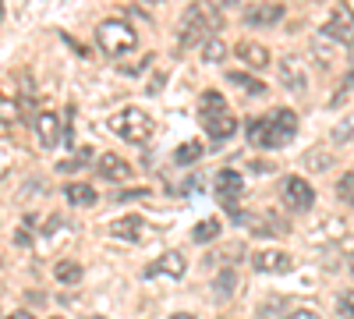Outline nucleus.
Returning <instances> with one entry per match:
<instances>
[{"mask_svg":"<svg viewBox=\"0 0 354 319\" xmlns=\"http://www.w3.org/2000/svg\"><path fill=\"white\" fill-rule=\"evenodd\" d=\"M298 135V118L294 110H273L266 118H252L248 121V142L259 149H280Z\"/></svg>","mask_w":354,"mask_h":319,"instance_id":"1","label":"nucleus"},{"mask_svg":"<svg viewBox=\"0 0 354 319\" xmlns=\"http://www.w3.org/2000/svg\"><path fill=\"white\" fill-rule=\"evenodd\" d=\"M283 319H322L315 309H294L290 316H283Z\"/></svg>","mask_w":354,"mask_h":319,"instance_id":"27","label":"nucleus"},{"mask_svg":"<svg viewBox=\"0 0 354 319\" xmlns=\"http://www.w3.org/2000/svg\"><path fill=\"white\" fill-rule=\"evenodd\" d=\"M227 82H230V85H241L245 93H255V96H262V93H266V85H262L259 78L245 75V71H230V75H227Z\"/></svg>","mask_w":354,"mask_h":319,"instance_id":"20","label":"nucleus"},{"mask_svg":"<svg viewBox=\"0 0 354 319\" xmlns=\"http://www.w3.org/2000/svg\"><path fill=\"white\" fill-rule=\"evenodd\" d=\"M36 131H39V142H43L46 149H57V146H61V138H64L61 118H57V113H50V110H43L39 118H36Z\"/></svg>","mask_w":354,"mask_h":319,"instance_id":"11","label":"nucleus"},{"mask_svg":"<svg viewBox=\"0 0 354 319\" xmlns=\"http://www.w3.org/2000/svg\"><path fill=\"white\" fill-rule=\"evenodd\" d=\"M351 273H354V252H351Z\"/></svg>","mask_w":354,"mask_h":319,"instance_id":"31","label":"nucleus"},{"mask_svg":"<svg viewBox=\"0 0 354 319\" xmlns=\"http://www.w3.org/2000/svg\"><path fill=\"white\" fill-rule=\"evenodd\" d=\"M227 57V46L220 43V39H205V46H202V61H209V64H220Z\"/></svg>","mask_w":354,"mask_h":319,"instance_id":"23","label":"nucleus"},{"mask_svg":"<svg viewBox=\"0 0 354 319\" xmlns=\"http://www.w3.org/2000/svg\"><path fill=\"white\" fill-rule=\"evenodd\" d=\"M53 319H61V316H53Z\"/></svg>","mask_w":354,"mask_h":319,"instance_id":"33","label":"nucleus"},{"mask_svg":"<svg viewBox=\"0 0 354 319\" xmlns=\"http://www.w3.org/2000/svg\"><path fill=\"white\" fill-rule=\"evenodd\" d=\"M337 195L347 202V206L354 210V170H347V174H340V181H337Z\"/></svg>","mask_w":354,"mask_h":319,"instance_id":"24","label":"nucleus"},{"mask_svg":"<svg viewBox=\"0 0 354 319\" xmlns=\"http://www.w3.org/2000/svg\"><path fill=\"white\" fill-rule=\"evenodd\" d=\"M142 230H145V220L142 217H124V220H113L110 224V235L113 238H128V241H142Z\"/></svg>","mask_w":354,"mask_h":319,"instance_id":"15","label":"nucleus"},{"mask_svg":"<svg viewBox=\"0 0 354 319\" xmlns=\"http://www.w3.org/2000/svg\"><path fill=\"white\" fill-rule=\"evenodd\" d=\"M64 199L71 206H96V188L93 185H82V181H71L64 188Z\"/></svg>","mask_w":354,"mask_h":319,"instance_id":"16","label":"nucleus"},{"mask_svg":"<svg viewBox=\"0 0 354 319\" xmlns=\"http://www.w3.org/2000/svg\"><path fill=\"white\" fill-rule=\"evenodd\" d=\"M238 57H241L248 68H255V71H262L266 64H270V50H266L262 43H252V39L238 43Z\"/></svg>","mask_w":354,"mask_h":319,"instance_id":"14","label":"nucleus"},{"mask_svg":"<svg viewBox=\"0 0 354 319\" xmlns=\"http://www.w3.org/2000/svg\"><path fill=\"white\" fill-rule=\"evenodd\" d=\"M53 277H57V284H78L82 280V266L75 263V259H61V263L53 266Z\"/></svg>","mask_w":354,"mask_h":319,"instance_id":"19","label":"nucleus"},{"mask_svg":"<svg viewBox=\"0 0 354 319\" xmlns=\"http://www.w3.org/2000/svg\"><path fill=\"white\" fill-rule=\"evenodd\" d=\"M170 319H195V316H192V312H174Z\"/></svg>","mask_w":354,"mask_h":319,"instance_id":"30","label":"nucleus"},{"mask_svg":"<svg viewBox=\"0 0 354 319\" xmlns=\"http://www.w3.org/2000/svg\"><path fill=\"white\" fill-rule=\"evenodd\" d=\"M351 131H354V121H347L344 128H337V131H333V142H347V138H351Z\"/></svg>","mask_w":354,"mask_h":319,"instance_id":"28","label":"nucleus"},{"mask_svg":"<svg viewBox=\"0 0 354 319\" xmlns=\"http://www.w3.org/2000/svg\"><path fill=\"white\" fill-rule=\"evenodd\" d=\"M96 167H100V178H106V181H128L131 178V163L121 160L117 153H103L96 160Z\"/></svg>","mask_w":354,"mask_h":319,"instance_id":"12","label":"nucleus"},{"mask_svg":"<svg viewBox=\"0 0 354 319\" xmlns=\"http://www.w3.org/2000/svg\"><path fill=\"white\" fill-rule=\"evenodd\" d=\"M252 266L259 273H290L294 270V259L287 252H277V248H266V252H255L252 255Z\"/></svg>","mask_w":354,"mask_h":319,"instance_id":"9","label":"nucleus"},{"mask_svg":"<svg viewBox=\"0 0 354 319\" xmlns=\"http://www.w3.org/2000/svg\"><path fill=\"white\" fill-rule=\"evenodd\" d=\"M198 121H202L205 135H209L213 142H227L234 131H238V118L230 113L227 100L216 89L202 93V100H198Z\"/></svg>","mask_w":354,"mask_h":319,"instance_id":"2","label":"nucleus"},{"mask_svg":"<svg viewBox=\"0 0 354 319\" xmlns=\"http://www.w3.org/2000/svg\"><path fill=\"white\" fill-rule=\"evenodd\" d=\"M0 18H4V8H0Z\"/></svg>","mask_w":354,"mask_h":319,"instance_id":"32","label":"nucleus"},{"mask_svg":"<svg viewBox=\"0 0 354 319\" xmlns=\"http://www.w3.org/2000/svg\"><path fill=\"white\" fill-rule=\"evenodd\" d=\"M234 287H238V273H234V270H220L216 280H213V295H216V302H227V298L234 295Z\"/></svg>","mask_w":354,"mask_h":319,"instance_id":"17","label":"nucleus"},{"mask_svg":"<svg viewBox=\"0 0 354 319\" xmlns=\"http://www.w3.org/2000/svg\"><path fill=\"white\" fill-rule=\"evenodd\" d=\"M195 160H202V146H198V142H185V146L174 149V163H177V167H188V163H195Z\"/></svg>","mask_w":354,"mask_h":319,"instance_id":"21","label":"nucleus"},{"mask_svg":"<svg viewBox=\"0 0 354 319\" xmlns=\"http://www.w3.org/2000/svg\"><path fill=\"white\" fill-rule=\"evenodd\" d=\"M185 270H188V263H185V255L181 252H167V255H160L156 263H149L145 266V280H156V277H185Z\"/></svg>","mask_w":354,"mask_h":319,"instance_id":"8","label":"nucleus"},{"mask_svg":"<svg viewBox=\"0 0 354 319\" xmlns=\"http://www.w3.org/2000/svg\"><path fill=\"white\" fill-rule=\"evenodd\" d=\"M11 319H36V316H32V312H15Z\"/></svg>","mask_w":354,"mask_h":319,"instance_id":"29","label":"nucleus"},{"mask_svg":"<svg viewBox=\"0 0 354 319\" xmlns=\"http://www.w3.org/2000/svg\"><path fill=\"white\" fill-rule=\"evenodd\" d=\"M322 36L340 43V46H354V11L347 4H337L330 21H326V28H322Z\"/></svg>","mask_w":354,"mask_h":319,"instance_id":"5","label":"nucleus"},{"mask_svg":"<svg viewBox=\"0 0 354 319\" xmlns=\"http://www.w3.org/2000/svg\"><path fill=\"white\" fill-rule=\"evenodd\" d=\"M287 15V8L283 4H255V8H248L245 11V25H277L280 18Z\"/></svg>","mask_w":354,"mask_h":319,"instance_id":"13","label":"nucleus"},{"mask_svg":"<svg viewBox=\"0 0 354 319\" xmlns=\"http://www.w3.org/2000/svg\"><path fill=\"white\" fill-rule=\"evenodd\" d=\"M96 43L106 57H124V53H131L138 46V33L121 18H106L96 28Z\"/></svg>","mask_w":354,"mask_h":319,"instance_id":"3","label":"nucleus"},{"mask_svg":"<svg viewBox=\"0 0 354 319\" xmlns=\"http://www.w3.org/2000/svg\"><path fill=\"white\" fill-rule=\"evenodd\" d=\"M283 206L294 213H305L315 206V188L305 178H287L283 181Z\"/></svg>","mask_w":354,"mask_h":319,"instance_id":"7","label":"nucleus"},{"mask_svg":"<svg viewBox=\"0 0 354 319\" xmlns=\"http://www.w3.org/2000/svg\"><path fill=\"white\" fill-rule=\"evenodd\" d=\"M280 82H283V89L290 93H305V85H308V75H305V64L298 61V57H283L280 61Z\"/></svg>","mask_w":354,"mask_h":319,"instance_id":"10","label":"nucleus"},{"mask_svg":"<svg viewBox=\"0 0 354 319\" xmlns=\"http://www.w3.org/2000/svg\"><path fill=\"white\" fill-rule=\"evenodd\" d=\"M337 309H340L344 319H354V291H344V295L337 298Z\"/></svg>","mask_w":354,"mask_h":319,"instance_id":"26","label":"nucleus"},{"mask_svg":"<svg viewBox=\"0 0 354 319\" xmlns=\"http://www.w3.org/2000/svg\"><path fill=\"white\" fill-rule=\"evenodd\" d=\"M330 43H333V39H326L322 33L312 39V53L319 57V64H322V68H330V64H333V46H330Z\"/></svg>","mask_w":354,"mask_h":319,"instance_id":"22","label":"nucleus"},{"mask_svg":"<svg viewBox=\"0 0 354 319\" xmlns=\"http://www.w3.org/2000/svg\"><path fill=\"white\" fill-rule=\"evenodd\" d=\"M241 192H245V178L238 170H216V199L234 213V220H238V199H241Z\"/></svg>","mask_w":354,"mask_h":319,"instance_id":"6","label":"nucleus"},{"mask_svg":"<svg viewBox=\"0 0 354 319\" xmlns=\"http://www.w3.org/2000/svg\"><path fill=\"white\" fill-rule=\"evenodd\" d=\"M216 235H220V220H213V217L192 227V241H195V245H209Z\"/></svg>","mask_w":354,"mask_h":319,"instance_id":"18","label":"nucleus"},{"mask_svg":"<svg viewBox=\"0 0 354 319\" xmlns=\"http://www.w3.org/2000/svg\"><path fill=\"white\" fill-rule=\"evenodd\" d=\"M18 118H21L18 103H15L11 96H4V93H0V121H4V125H15Z\"/></svg>","mask_w":354,"mask_h":319,"instance_id":"25","label":"nucleus"},{"mask_svg":"<svg viewBox=\"0 0 354 319\" xmlns=\"http://www.w3.org/2000/svg\"><path fill=\"white\" fill-rule=\"evenodd\" d=\"M110 131L128 138V142H145L153 135V118L142 107H128V110H121V113L110 118Z\"/></svg>","mask_w":354,"mask_h":319,"instance_id":"4","label":"nucleus"}]
</instances>
